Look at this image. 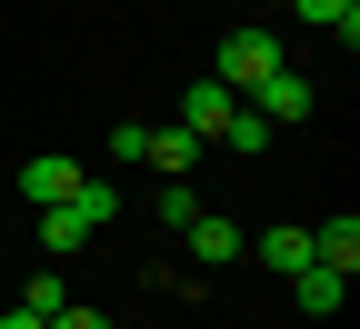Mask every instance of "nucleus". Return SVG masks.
<instances>
[{
    "label": "nucleus",
    "instance_id": "1",
    "mask_svg": "<svg viewBox=\"0 0 360 329\" xmlns=\"http://www.w3.org/2000/svg\"><path fill=\"white\" fill-rule=\"evenodd\" d=\"M110 210H120V190H110V180H80V190L70 200H51V210H40V250H80V240H101V229H110Z\"/></svg>",
    "mask_w": 360,
    "mask_h": 329
},
{
    "label": "nucleus",
    "instance_id": "2",
    "mask_svg": "<svg viewBox=\"0 0 360 329\" xmlns=\"http://www.w3.org/2000/svg\"><path fill=\"white\" fill-rule=\"evenodd\" d=\"M270 70H290V51H281V40H270L260 20H240L231 40H220V70H210V80H220V90H231V100H250V90H260Z\"/></svg>",
    "mask_w": 360,
    "mask_h": 329
},
{
    "label": "nucleus",
    "instance_id": "3",
    "mask_svg": "<svg viewBox=\"0 0 360 329\" xmlns=\"http://www.w3.org/2000/svg\"><path fill=\"white\" fill-rule=\"evenodd\" d=\"M250 110H260L270 130H290V120H310V110H321V80H300V70H270V80L250 90Z\"/></svg>",
    "mask_w": 360,
    "mask_h": 329
},
{
    "label": "nucleus",
    "instance_id": "4",
    "mask_svg": "<svg viewBox=\"0 0 360 329\" xmlns=\"http://www.w3.org/2000/svg\"><path fill=\"white\" fill-rule=\"evenodd\" d=\"M231 110H240V100H231V90H220V80H200V90H180V130H191L200 150H220V130H231Z\"/></svg>",
    "mask_w": 360,
    "mask_h": 329
},
{
    "label": "nucleus",
    "instance_id": "5",
    "mask_svg": "<svg viewBox=\"0 0 360 329\" xmlns=\"http://www.w3.org/2000/svg\"><path fill=\"white\" fill-rule=\"evenodd\" d=\"M180 240H191V260H210V269H231L250 240H240V220H220V210H200L191 229H180Z\"/></svg>",
    "mask_w": 360,
    "mask_h": 329
},
{
    "label": "nucleus",
    "instance_id": "6",
    "mask_svg": "<svg viewBox=\"0 0 360 329\" xmlns=\"http://www.w3.org/2000/svg\"><path fill=\"white\" fill-rule=\"evenodd\" d=\"M80 180H90V170L51 150V160H30V170H20V200H30V210H51V200H70V190H80Z\"/></svg>",
    "mask_w": 360,
    "mask_h": 329
},
{
    "label": "nucleus",
    "instance_id": "7",
    "mask_svg": "<svg viewBox=\"0 0 360 329\" xmlns=\"http://www.w3.org/2000/svg\"><path fill=\"white\" fill-rule=\"evenodd\" d=\"M310 260H321V269H340V279H350V269H360V220H350V210H330L321 229H310Z\"/></svg>",
    "mask_w": 360,
    "mask_h": 329
},
{
    "label": "nucleus",
    "instance_id": "8",
    "mask_svg": "<svg viewBox=\"0 0 360 329\" xmlns=\"http://www.w3.org/2000/svg\"><path fill=\"white\" fill-rule=\"evenodd\" d=\"M340 290H350V279H340V269H321V260H310V269L290 279V300H300V319H330V309H340Z\"/></svg>",
    "mask_w": 360,
    "mask_h": 329
},
{
    "label": "nucleus",
    "instance_id": "9",
    "mask_svg": "<svg viewBox=\"0 0 360 329\" xmlns=\"http://www.w3.org/2000/svg\"><path fill=\"white\" fill-rule=\"evenodd\" d=\"M141 160L170 170V180H191V170H200V140H191V130H150V150H141Z\"/></svg>",
    "mask_w": 360,
    "mask_h": 329
},
{
    "label": "nucleus",
    "instance_id": "10",
    "mask_svg": "<svg viewBox=\"0 0 360 329\" xmlns=\"http://www.w3.org/2000/svg\"><path fill=\"white\" fill-rule=\"evenodd\" d=\"M260 269L300 279V269H310V229H260Z\"/></svg>",
    "mask_w": 360,
    "mask_h": 329
},
{
    "label": "nucleus",
    "instance_id": "11",
    "mask_svg": "<svg viewBox=\"0 0 360 329\" xmlns=\"http://www.w3.org/2000/svg\"><path fill=\"white\" fill-rule=\"evenodd\" d=\"M290 11H300L310 30H340V40H360V0H290Z\"/></svg>",
    "mask_w": 360,
    "mask_h": 329
},
{
    "label": "nucleus",
    "instance_id": "12",
    "mask_svg": "<svg viewBox=\"0 0 360 329\" xmlns=\"http://www.w3.org/2000/svg\"><path fill=\"white\" fill-rule=\"evenodd\" d=\"M220 150H240V160H260V150H270V120H260V110L240 100V110H231V130H220Z\"/></svg>",
    "mask_w": 360,
    "mask_h": 329
},
{
    "label": "nucleus",
    "instance_id": "13",
    "mask_svg": "<svg viewBox=\"0 0 360 329\" xmlns=\"http://www.w3.org/2000/svg\"><path fill=\"white\" fill-rule=\"evenodd\" d=\"M20 309H30V319H60V309H70V279H60V269H40L30 290H20Z\"/></svg>",
    "mask_w": 360,
    "mask_h": 329
},
{
    "label": "nucleus",
    "instance_id": "14",
    "mask_svg": "<svg viewBox=\"0 0 360 329\" xmlns=\"http://www.w3.org/2000/svg\"><path fill=\"white\" fill-rule=\"evenodd\" d=\"M200 220V190H191V180H160V229H191Z\"/></svg>",
    "mask_w": 360,
    "mask_h": 329
},
{
    "label": "nucleus",
    "instance_id": "15",
    "mask_svg": "<svg viewBox=\"0 0 360 329\" xmlns=\"http://www.w3.org/2000/svg\"><path fill=\"white\" fill-rule=\"evenodd\" d=\"M51 329H110V319H101V309H90V300H70V309H60Z\"/></svg>",
    "mask_w": 360,
    "mask_h": 329
},
{
    "label": "nucleus",
    "instance_id": "16",
    "mask_svg": "<svg viewBox=\"0 0 360 329\" xmlns=\"http://www.w3.org/2000/svg\"><path fill=\"white\" fill-rule=\"evenodd\" d=\"M0 329H51V319H30V309H11V319H0Z\"/></svg>",
    "mask_w": 360,
    "mask_h": 329
}]
</instances>
